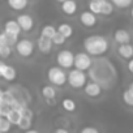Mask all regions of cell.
I'll return each instance as SVG.
<instances>
[{"label":"cell","mask_w":133,"mask_h":133,"mask_svg":"<svg viewBox=\"0 0 133 133\" xmlns=\"http://www.w3.org/2000/svg\"><path fill=\"white\" fill-rule=\"evenodd\" d=\"M30 127H31V119L22 116V119H21V121H20V124H18V128H21L22 130L26 132L28 129H30Z\"/></svg>","instance_id":"obj_29"},{"label":"cell","mask_w":133,"mask_h":133,"mask_svg":"<svg viewBox=\"0 0 133 133\" xmlns=\"http://www.w3.org/2000/svg\"><path fill=\"white\" fill-rule=\"evenodd\" d=\"M17 21H18V24H20V26L24 31H30L34 28V20L30 15L21 13V15L17 16Z\"/></svg>","instance_id":"obj_9"},{"label":"cell","mask_w":133,"mask_h":133,"mask_svg":"<svg viewBox=\"0 0 133 133\" xmlns=\"http://www.w3.org/2000/svg\"><path fill=\"white\" fill-rule=\"evenodd\" d=\"M84 91L90 98H98L102 94V88L98 82H88L84 88Z\"/></svg>","instance_id":"obj_10"},{"label":"cell","mask_w":133,"mask_h":133,"mask_svg":"<svg viewBox=\"0 0 133 133\" xmlns=\"http://www.w3.org/2000/svg\"><path fill=\"white\" fill-rule=\"evenodd\" d=\"M7 117L9 119V121H11L13 125H18L20 121H21V119H22V114H21V111L17 110V108H11V111L8 112Z\"/></svg>","instance_id":"obj_18"},{"label":"cell","mask_w":133,"mask_h":133,"mask_svg":"<svg viewBox=\"0 0 133 133\" xmlns=\"http://www.w3.org/2000/svg\"><path fill=\"white\" fill-rule=\"evenodd\" d=\"M61 106H63V108H64L65 111H68V112H73V111L76 110V107H77L76 102H75L72 98H64V99L61 101Z\"/></svg>","instance_id":"obj_22"},{"label":"cell","mask_w":133,"mask_h":133,"mask_svg":"<svg viewBox=\"0 0 133 133\" xmlns=\"http://www.w3.org/2000/svg\"><path fill=\"white\" fill-rule=\"evenodd\" d=\"M114 7L115 5H114V3L111 2V0H107L104 7H103V9H102V15L103 16H111L112 12H114Z\"/></svg>","instance_id":"obj_25"},{"label":"cell","mask_w":133,"mask_h":133,"mask_svg":"<svg viewBox=\"0 0 133 133\" xmlns=\"http://www.w3.org/2000/svg\"><path fill=\"white\" fill-rule=\"evenodd\" d=\"M57 31H60L64 37L66 38H71L73 35V28L68 24V22H61L59 26H57Z\"/></svg>","instance_id":"obj_19"},{"label":"cell","mask_w":133,"mask_h":133,"mask_svg":"<svg viewBox=\"0 0 133 133\" xmlns=\"http://www.w3.org/2000/svg\"><path fill=\"white\" fill-rule=\"evenodd\" d=\"M80 22L81 25H84L85 28H94L97 25V15L94 12H91L90 9L89 11H84L80 13Z\"/></svg>","instance_id":"obj_7"},{"label":"cell","mask_w":133,"mask_h":133,"mask_svg":"<svg viewBox=\"0 0 133 133\" xmlns=\"http://www.w3.org/2000/svg\"><path fill=\"white\" fill-rule=\"evenodd\" d=\"M12 54V46L11 44H0V55L3 59L8 57Z\"/></svg>","instance_id":"obj_27"},{"label":"cell","mask_w":133,"mask_h":133,"mask_svg":"<svg viewBox=\"0 0 133 133\" xmlns=\"http://www.w3.org/2000/svg\"><path fill=\"white\" fill-rule=\"evenodd\" d=\"M80 132L81 133H98L99 129L95 128V127H85V128H81Z\"/></svg>","instance_id":"obj_30"},{"label":"cell","mask_w":133,"mask_h":133,"mask_svg":"<svg viewBox=\"0 0 133 133\" xmlns=\"http://www.w3.org/2000/svg\"><path fill=\"white\" fill-rule=\"evenodd\" d=\"M42 95H43L46 99H48V101L55 99V97H56V90H55V88L51 86V85H44V86H42Z\"/></svg>","instance_id":"obj_21"},{"label":"cell","mask_w":133,"mask_h":133,"mask_svg":"<svg viewBox=\"0 0 133 133\" xmlns=\"http://www.w3.org/2000/svg\"><path fill=\"white\" fill-rule=\"evenodd\" d=\"M56 63L57 65L63 66L64 69H69L75 65V55L69 50H61L56 55Z\"/></svg>","instance_id":"obj_4"},{"label":"cell","mask_w":133,"mask_h":133,"mask_svg":"<svg viewBox=\"0 0 133 133\" xmlns=\"http://www.w3.org/2000/svg\"><path fill=\"white\" fill-rule=\"evenodd\" d=\"M7 3L13 11H24L28 7L29 0H7Z\"/></svg>","instance_id":"obj_17"},{"label":"cell","mask_w":133,"mask_h":133,"mask_svg":"<svg viewBox=\"0 0 133 133\" xmlns=\"http://www.w3.org/2000/svg\"><path fill=\"white\" fill-rule=\"evenodd\" d=\"M114 39H115V42H117L119 44L129 43V42H130V34H129V31L125 30V29H117V30L114 33Z\"/></svg>","instance_id":"obj_13"},{"label":"cell","mask_w":133,"mask_h":133,"mask_svg":"<svg viewBox=\"0 0 133 133\" xmlns=\"http://www.w3.org/2000/svg\"><path fill=\"white\" fill-rule=\"evenodd\" d=\"M65 41H66V37H64L60 31H57V33L54 35V38H52V42H54V44H56V46H61V44H64Z\"/></svg>","instance_id":"obj_28"},{"label":"cell","mask_w":133,"mask_h":133,"mask_svg":"<svg viewBox=\"0 0 133 133\" xmlns=\"http://www.w3.org/2000/svg\"><path fill=\"white\" fill-rule=\"evenodd\" d=\"M107 0H90L89 2V9L94 12L95 15H102V9L104 7Z\"/></svg>","instance_id":"obj_16"},{"label":"cell","mask_w":133,"mask_h":133,"mask_svg":"<svg viewBox=\"0 0 133 133\" xmlns=\"http://www.w3.org/2000/svg\"><path fill=\"white\" fill-rule=\"evenodd\" d=\"M15 50L21 57H30L34 54V43L30 39H20L15 44Z\"/></svg>","instance_id":"obj_5"},{"label":"cell","mask_w":133,"mask_h":133,"mask_svg":"<svg viewBox=\"0 0 133 133\" xmlns=\"http://www.w3.org/2000/svg\"><path fill=\"white\" fill-rule=\"evenodd\" d=\"M21 30L22 29H21V26H20L17 20H8L4 24V31L8 35H18L21 33Z\"/></svg>","instance_id":"obj_11"},{"label":"cell","mask_w":133,"mask_h":133,"mask_svg":"<svg viewBox=\"0 0 133 133\" xmlns=\"http://www.w3.org/2000/svg\"><path fill=\"white\" fill-rule=\"evenodd\" d=\"M56 2H57V3H60V4H61V3H64V2H66V0H56Z\"/></svg>","instance_id":"obj_34"},{"label":"cell","mask_w":133,"mask_h":133,"mask_svg":"<svg viewBox=\"0 0 133 133\" xmlns=\"http://www.w3.org/2000/svg\"><path fill=\"white\" fill-rule=\"evenodd\" d=\"M61 11L63 13L68 15V16H72L77 12V3L76 0H66V2L61 3Z\"/></svg>","instance_id":"obj_15"},{"label":"cell","mask_w":133,"mask_h":133,"mask_svg":"<svg viewBox=\"0 0 133 133\" xmlns=\"http://www.w3.org/2000/svg\"><path fill=\"white\" fill-rule=\"evenodd\" d=\"M130 16H132V18H133V8L130 9Z\"/></svg>","instance_id":"obj_36"},{"label":"cell","mask_w":133,"mask_h":133,"mask_svg":"<svg viewBox=\"0 0 133 133\" xmlns=\"http://www.w3.org/2000/svg\"><path fill=\"white\" fill-rule=\"evenodd\" d=\"M63 66H50L47 71V80L55 86H63L68 82V75H66Z\"/></svg>","instance_id":"obj_2"},{"label":"cell","mask_w":133,"mask_h":133,"mask_svg":"<svg viewBox=\"0 0 133 133\" xmlns=\"http://www.w3.org/2000/svg\"><path fill=\"white\" fill-rule=\"evenodd\" d=\"M129 89H130V90H132V91H133V82H132V84H130V85H129Z\"/></svg>","instance_id":"obj_35"},{"label":"cell","mask_w":133,"mask_h":133,"mask_svg":"<svg viewBox=\"0 0 133 133\" xmlns=\"http://www.w3.org/2000/svg\"><path fill=\"white\" fill-rule=\"evenodd\" d=\"M127 68H128V71L133 75V57H130L129 60H128V64H127Z\"/></svg>","instance_id":"obj_31"},{"label":"cell","mask_w":133,"mask_h":133,"mask_svg":"<svg viewBox=\"0 0 133 133\" xmlns=\"http://www.w3.org/2000/svg\"><path fill=\"white\" fill-rule=\"evenodd\" d=\"M52 39L51 38H47V37H43L41 35L38 42H37V46H38V50L42 52V54H50L51 50H52Z\"/></svg>","instance_id":"obj_12"},{"label":"cell","mask_w":133,"mask_h":133,"mask_svg":"<svg viewBox=\"0 0 133 133\" xmlns=\"http://www.w3.org/2000/svg\"><path fill=\"white\" fill-rule=\"evenodd\" d=\"M0 76L7 81H15L17 77V72L15 66L5 64L4 61H0Z\"/></svg>","instance_id":"obj_8"},{"label":"cell","mask_w":133,"mask_h":133,"mask_svg":"<svg viewBox=\"0 0 133 133\" xmlns=\"http://www.w3.org/2000/svg\"><path fill=\"white\" fill-rule=\"evenodd\" d=\"M111 2L114 3V5H115L116 8L123 9V8H128V7H130V4H132L133 0H111Z\"/></svg>","instance_id":"obj_26"},{"label":"cell","mask_w":133,"mask_h":133,"mask_svg":"<svg viewBox=\"0 0 133 133\" xmlns=\"http://www.w3.org/2000/svg\"><path fill=\"white\" fill-rule=\"evenodd\" d=\"M110 43L106 37L101 34H93L84 39V50L93 56L104 55L108 51Z\"/></svg>","instance_id":"obj_1"},{"label":"cell","mask_w":133,"mask_h":133,"mask_svg":"<svg viewBox=\"0 0 133 133\" xmlns=\"http://www.w3.org/2000/svg\"><path fill=\"white\" fill-rule=\"evenodd\" d=\"M38 130H35V129H28L26 130V133H37Z\"/></svg>","instance_id":"obj_33"},{"label":"cell","mask_w":133,"mask_h":133,"mask_svg":"<svg viewBox=\"0 0 133 133\" xmlns=\"http://www.w3.org/2000/svg\"><path fill=\"white\" fill-rule=\"evenodd\" d=\"M55 132L56 133H68V129H65V128H56Z\"/></svg>","instance_id":"obj_32"},{"label":"cell","mask_w":133,"mask_h":133,"mask_svg":"<svg viewBox=\"0 0 133 133\" xmlns=\"http://www.w3.org/2000/svg\"><path fill=\"white\" fill-rule=\"evenodd\" d=\"M117 54H119V56H121L123 59H130V57H133V46H132L130 43L119 44V47H117Z\"/></svg>","instance_id":"obj_14"},{"label":"cell","mask_w":133,"mask_h":133,"mask_svg":"<svg viewBox=\"0 0 133 133\" xmlns=\"http://www.w3.org/2000/svg\"><path fill=\"white\" fill-rule=\"evenodd\" d=\"M68 84L71 85V88L73 89H81L85 88V85L88 84V77L85 71H81L78 68L72 69L68 73Z\"/></svg>","instance_id":"obj_3"},{"label":"cell","mask_w":133,"mask_h":133,"mask_svg":"<svg viewBox=\"0 0 133 133\" xmlns=\"http://www.w3.org/2000/svg\"><path fill=\"white\" fill-rule=\"evenodd\" d=\"M93 64V60L90 57L89 52H78L75 55V66L81 71H88Z\"/></svg>","instance_id":"obj_6"},{"label":"cell","mask_w":133,"mask_h":133,"mask_svg":"<svg viewBox=\"0 0 133 133\" xmlns=\"http://www.w3.org/2000/svg\"><path fill=\"white\" fill-rule=\"evenodd\" d=\"M57 33V28H55L54 25H51V24H47V25H44L43 28H42V30H41V35H43V37H47V38H54V35Z\"/></svg>","instance_id":"obj_20"},{"label":"cell","mask_w":133,"mask_h":133,"mask_svg":"<svg viewBox=\"0 0 133 133\" xmlns=\"http://www.w3.org/2000/svg\"><path fill=\"white\" fill-rule=\"evenodd\" d=\"M12 125L13 124L9 121V119L7 116H0V132L2 133H7Z\"/></svg>","instance_id":"obj_23"},{"label":"cell","mask_w":133,"mask_h":133,"mask_svg":"<svg viewBox=\"0 0 133 133\" xmlns=\"http://www.w3.org/2000/svg\"><path fill=\"white\" fill-rule=\"evenodd\" d=\"M123 101L127 106H133V91L130 89L123 91Z\"/></svg>","instance_id":"obj_24"}]
</instances>
